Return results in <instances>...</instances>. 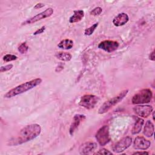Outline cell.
<instances>
[{
  "instance_id": "f546056e",
  "label": "cell",
  "mask_w": 155,
  "mask_h": 155,
  "mask_svg": "<svg viewBox=\"0 0 155 155\" xmlns=\"http://www.w3.org/2000/svg\"><path fill=\"white\" fill-rule=\"evenodd\" d=\"M153 119L154 120V113L153 112Z\"/></svg>"
},
{
  "instance_id": "cb8c5ba5",
  "label": "cell",
  "mask_w": 155,
  "mask_h": 155,
  "mask_svg": "<svg viewBox=\"0 0 155 155\" xmlns=\"http://www.w3.org/2000/svg\"><path fill=\"white\" fill-rule=\"evenodd\" d=\"M95 154H104V155H107V154H113V153L110 151L109 150L105 149V148H102L100 149L97 152H96Z\"/></svg>"
},
{
  "instance_id": "484cf974",
  "label": "cell",
  "mask_w": 155,
  "mask_h": 155,
  "mask_svg": "<svg viewBox=\"0 0 155 155\" xmlns=\"http://www.w3.org/2000/svg\"><path fill=\"white\" fill-rule=\"evenodd\" d=\"M45 26H42L40 28H38L37 30H36L33 33V35H39V34H41L45 31Z\"/></svg>"
},
{
  "instance_id": "ffe728a7",
  "label": "cell",
  "mask_w": 155,
  "mask_h": 155,
  "mask_svg": "<svg viewBox=\"0 0 155 155\" xmlns=\"http://www.w3.org/2000/svg\"><path fill=\"white\" fill-rule=\"evenodd\" d=\"M98 24H99L98 22L95 23L93 25H92L91 27L86 28L85 30V31H84L85 35H86V36H90V35H91L93 33V32L94 31V30H96V28H97V27L98 26Z\"/></svg>"
},
{
  "instance_id": "277c9868",
  "label": "cell",
  "mask_w": 155,
  "mask_h": 155,
  "mask_svg": "<svg viewBox=\"0 0 155 155\" xmlns=\"http://www.w3.org/2000/svg\"><path fill=\"white\" fill-rule=\"evenodd\" d=\"M153 97V93L149 88H144L136 93L131 99L133 104H144L149 103Z\"/></svg>"
},
{
  "instance_id": "d4e9b609",
  "label": "cell",
  "mask_w": 155,
  "mask_h": 155,
  "mask_svg": "<svg viewBox=\"0 0 155 155\" xmlns=\"http://www.w3.org/2000/svg\"><path fill=\"white\" fill-rule=\"evenodd\" d=\"M13 65L12 64H8V65H5V66H2L0 68V71L1 73H2V72H5V71H8V70H11L13 68Z\"/></svg>"
},
{
  "instance_id": "4fadbf2b",
  "label": "cell",
  "mask_w": 155,
  "mask_h": 155,
  "mask_svg": "<svg viewBox=\"0 0 155 155\" xmlns=\"http://www.w3.org/2000/svg\"><path fill=\"white\" fill-rule=\"evenodd\" d=\"M85 118H86L85 116L83 115V114H76L74 116L73 122H72L71 124L70 125V129H69V133H70V135L73 134L74 131L78 128V127L80 125L81 122L82 121H83L84 119H85Z\"/></svg>"
},
{
  "instance_id": "3957f363",
  "label": "cell",
  "mask_w": 155,
  "mask_h": 155,
  "mask_svg": "<svg viewBox=\"0 0 155 155\" xmlns=\"http://www.w3.org/2000/svg\"><path fill=\"white\" fill-rule=\"evenodd\" d=\"M128 90H122L119 94H118L117 96L112 97L111 99L108 100L107 101L105 102L102 106L99 108L98 110L99 114H104L108 111H109L111 108H113L114 106H115L116 104L119 103L122 101V99L126 96V95L128 94Z\"/></svg>"
},
{
  "instance_id": "f1b7e54d",
  "label": "cell",
  "mask_w": 155,
  "mask_h": 155,
  "mask_svg": "<svg viewBox=\"0 0 155 155\" xmlns=\"http://www.w3.org/2000/svg\"><path fill=\"white\" fill-rule=\"evenodd\" d=\"M133 154H148V153L147 151H136L133 153Z\"/></svg>"
},
{
  "instance_id": "5bb4252c",
  "label": "cell",
  "mask_w": 155,
  "mask_h": 155,
  "mask_svg": "<svg viewBox=\"0 0 155 155\" xmlns=\"http://www.w3.org/2000/svg\"><path fill=\"white\" fill-rule=\"evenodd\" d=\"M129 21V17L125 13H119L113 19V24L116 27H120L126 24Z\"/></svg>"
},
{
  "instance_id": "30bf717a",
  "label": "cell",
  "mask_w": 155,
  "mask_h": 155,
  "mask_svg": "<svg viewBox=\"0 0 155 155\" xmlns=\"http://www.w3.org/2000/svg\"><path fill=\"white\" fill-rule=\"evenodd\" d=\"M134 113L139 116L147 117L153 111V108L151 105H136L133 108Z\"/></svg>"
},
{
  "instance_id": "8fae6325",
  "label": "cell",
  "mask_w": 155,
  "mask_h": 155,
  "mask_svg": "<svg viewBox=\"0 0 155 155\" xmlns=\"http://www.w3.org/2000/svg\"><path fill=\"white\" fill-rule=\"evenodd\" d=\"M97 148V144L93 142H86L81 145L79 148V152L81 154L87 155L94 154Z\"/></svg>"
},
{
  "instance_id": "4316f807",
  "label": "cell",
  "mask_w": 155,
  "mask_h": 155,
  "mask_svg": "<svg viewBox=\"0 0 155 155\" xmlns=\"http://www.w3.org/2000/svg\"><path fill=\"white\" fill-rule=\"evenodd\" d=\"M45 5L43 4V3H41V2H39V3H37L35 7H34V9H38V8H41L43 7H44Z\"/></svg>"
},
{
  "instance_id": "5b68a950",
  "label": "cell",
  "mask_w": 155,
  "mask_h": 155,
  "mask_svg": "<svg viewBox=\"0 0 155 155\" xmlns=\"http://www.w3.org/2000/svg\"><path fill=\"white\" fill-rule=\"evenodd\" d=\"M95 137L100 145L105 146L107 145L111 140L109 127L105 125L101 127L96 132Z\"/></svg>"
},
{
  "instance_id": "8992f818",
  "label": "cell",
  "mask_w": 155,
  "mask_h": 155,
  "mask_svg": "<svg viewBox=\"0 0 155 155\" xmlns=\"http://www.w3.org/2000/svg\"><path fill=\"white\" fill-rule=\"evenodd\" d=\"M99 97L93 94L83 95L79 101V104L80 106L88 109H93L95 107L99 102Z\"/></svg>"
},
{
  "instance_id": "ac0fdd59",
  "label": "cell",
  "mask_w": 155,
  "mask_h": 155,
  "mask_svg": "<svg viewBox=\"0 0 155 155\" xmlns=\"http://www.w3.org/2000/svg\"><path fill=\"white\" fill-rule=\"evenodd\" d=\"M58 47L64 50H70L73 47V41L69 39H63L58 44Z\"/></svg>"
},
{
  "instance_id": "d6986e66",
  "label": "cell",
  "mask_w": 155,
  "mask_h": 155,
  "mask_svg": "<svg viewBox=\"0 0 155 155\" xmlns=\"http://www.w3.org/2000/svg\"><path fill=\"white\" fill-rule=\"evenodd\" d=\"M55 56L57 59L62 61H69L71 59L72 56L71 54L67 52L59 51L55 54Z\"/></svg>"
},
{
  "instance_id": "7402d4cb",
  "label": "cell",
  "mask_w": 155,
  "mask_h": 155,
  "mask_svg": "<svg viewBox=\"0 0 155 155\" xmlns=\"http://www.w3.org/2000/svg\"><path fill=\"white\" fill-rule=\"evenodd\" d=\"M18 57L16 55L11 54H7L3 57V60L5 62H10L15 60H16Z\"/></svg>"
},
{
  "instance_id": "7a4b0ae2",
  "label": "cell",
  "mask_w": 155,
  "mask_h": 155,
  "mask_svg": "<svg viewBox=\"0 0 155 155\" xmlns=\"http://www.w3.org/2000/svg\"><path fill=\"white\" fill-rule=\"evenodd\" d=\"M42 82V79L41 78H36L31 81L25 82L23 84H21L15 88L10 90L4 94L5 98H11L15 97L17 95L22 94L24 92H26L37 85H39Z\"/></svg>"
},
{
  "instance_id": "603a6c76",
  "label": "cell",
  "mask_w": 155,
  "mask_h": 155,
  "mask_svg": "<svg viewBox=\"0 0 155 155\" xmlns=\"http://www.w3.org/2000/svg\"><path fill=\"white\" fill-rule=\"evenodd\" d=\"M102 12V9L100 7H97L93 8L91 12H90V15L93 16H98Z\"/></svg>"
},
{
  "instance_id": "9a60e30c",
  "label": "cell",
  "mask_w": 155,
  "mask_h": 155,
  "mask_svg": "<svg viewBox=\"0 0 155 155\" xmlns=\"http://www.w3.org/2000/svg\"><path fill=\"white\" fill-rule=\"evenodd\" d=\"M84 12L82 10H74L73 15L69 18V22L73 24L79 22L84 17Z\"/></svg>"
},
{
  "instance_id": "44dd1931",
  "label": "cell",
  "mask_w": 155,
  "mask_h": 155,
  "mask_svg": "<svg viewBox=\"0 0 155 155\" xmlns=\"http://www.w3.org/2000/svg\"><path fill=\"white\" fill-rule=\"evenodd\" d=\"M28 46L26 42H23L20 44V45L18 47V51L21 54H25L27 53L28 50Z\"/></svg>"
},
{
  "instance_id": "2e32d148",
  "label": "cell",
  "mask_w": 155,
  "mask_h": 155,
  "mask_svg": "<svg viewBox=\"0 0 155 155\" xmlns=\"http://www.w3.org/2000/svg\"><path fill=\"white\" fill-rule=\"evenodd\" d=\"M154 131V127L153 123L151 120H148L146 122L144 127L143 132V134L148 137H150L153 135Z\"/></svg>"
},
{
  "instance_id": "6da1fadb",
  "label": "cell",
  "mask_w": 155,
  "mask_h": 155,
  "mask_svg": "<svg viewBox=\"0 0 155 155\" xmlns=\"http://www.w3.org/2000/svg\"><path fill=\"white\" fill-rule=\"evenodd\" d=\"M41 128L39 124H33L26 125L20 130L16 137L10 140L9 144L18 145L32 140L37 137L41 134Z\"/></svg>"
},
{
  "instance_id": "52a82bcc",
  "label": "cell",
  "mask_w": 155,
  "mask_h": 155,
  "mask_svg": "<svg viewBox=\"0 0 155 155\" xmlns=\"http://www.w3.org/2000/svg\"><path fill=\"white\" fill-rule=\"evenodd\" d=\"M132 143V138L130 136H127L114 143L111 147V150L114 153H120L128 148Z\"/></svg>"
},
{
  "instance_id": "ba28073f",
  "label": "cell",
  "mask_w": 155,
  "mask_h": 155,
  "mask_svg": "<svg viewBox=\"0 0 155 155\" xmlns=\"http://www.w3.org/2000/svg\"><path fill=\"white\" fill-rule=\"evenodd\" d=\"M53 13V9L52 8H48L44 11L37 14L36 15L31 17V18L27 19L25 22L22 23L23 25H26V24H33L37 21H39L42 19H45L47 18L50 17V16L52 15Z\"/></svg>"
},
{
  "instance_id": "7c38bea8",
  "label": "cell",
  "mask_w": 155,
  "mask_h": 155,
  "mask_svg": "<svg viewBox=\"0 0 155 155\" xmlns=\"http://www.w3.org/2000/svg\"><path fill=\"white\" fill-rule=\"evenodd\" d=\"M150 141L142 136H137L133 142V148L136 150H145L150 147Z\"/></svg>"
},
{
  "instance_id": "9c48e42d",
  "label": "cell",
  "mask_w": 155,
  "mask_h": 155,
  "mask_svg": "<svg viewBox=\"0 0 155 155\" xmlns=\"http://www.w3.org/2000/svg\"><path fill=\"white\" fill-rule=\"evenodd\" d=\"M119 46V44L117 41L105 40L101 42L98 45V48L102 49L108 53H111L116 50Z\"/></svg>"
},
{
  "instance_id": "e0dca14e",
  "label": "cell",
  "mask_w": 155,
  "mask_h": 155,
  "mask_svg": "<svg viewBox=\"0 0 155 155\" xmlns=\"http://www.w3.org/2000/svg\"><path fill=\"white\" fill-rule=\"evenodd\" d=\"M143 122V119L141 118H137L131 129V133L133 134H136L139 133L142 130Z\"/></svg>"
},
{
  "instance_id": "83f0119b",
  "label": "cell",
  "mask_w": 155,
  "mask_h": 155,
  "mask_svg": "<svg viewBox=\"0 0 155 155\" xmlns=\"http://www.w3.org/2000/svg\"><path fill=\"white\" fill-rule=\"evenodd\" d=\"M149 59L153 61H155V56H154V50H153L152 52L150 53L149 55Z\"/></svg>"
}]
</instances>
